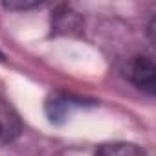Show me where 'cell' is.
<instances>
[{"mask_svg":"<svg viewBox=\"0 0 156 156\" xmlns=\"http://www.w3.org/2000/svg\"><path fill=\"white\" fill-rule=\"evenodd\" d=\"M154 73H156V68H154V62L151 57L147 55H140L132 61L130 68H129V79L143 92L147 94H154V88H156V81H154Z\"/></svg>","mask_w":156,"mask_h":156,"instance_id":"obj_1","label":"cell"},{"mask_svg":"<svg viewBox=\"0 0 156 156\" xmlns=\"http://www.w3.org/2000/svg\"><path fill=\"white\" fill-rule=\"evenodd\" d=\"M22 132V123L17 112L0 99V147L9 145Z\"/></svg>","mask_w":156,"mask_h":156,"instance_id":"obj_2","label":"cell"},{"mask_svg":"<svg viewBox=\"0 0 156 156\" xmlns=\"http://www.w3.org/2000/svg\"><path fill=\"white\" fill-rule=\"evenodd\" d=\"M96 156H145V152L134 143L114 141V143L99 145L96 149Z\"/></svg>","mask_w":156,"mask_h":156,"instance_id":"obj_3","label":"cell"},{"mask_svg":"<svg viewBox=\"0 0 156 156\" xmlns=\"http://www.w3.org/2000/svg\"><path fill=\"white\" fill-rule=\"evenodd\" d=\"M75 103L70 101V99H53L46 105V110H48V116H50V121L51 123H57L59 118H66L70 108L73 107Z\"/></svg>","mask_w":156,"mask_h":156,"instance_id":"obj_4","label":"cell"},{"mask_svg":"<svg viewBox=\"0 0 156 156\" xmlns=\"http://www.w3.org/2000/svg\"><path fill=\"white\" fill-rule=\"evenodd\" d=\"M4 6L6 8H9V9H30V8H37V6H41L37 0L35 2H22V0H11V2H4Z\"/></svg>","mask_w":156,"mask_h":156,"instance_id":"obj_5","label":"cell"},{"mask_svg":"<svg viewBox=\"0 0 156 156\" xmlns=\"http://www.w3.org/2000/svg\"><path fill=\"white\" fill-rule=\"evenodd\" d=\"M0 59H2V53H0Z\"/></svg>","mask_w":156,"mask_h":156,"instance_id":"obj_6","label":"cell"}]
</instances>
